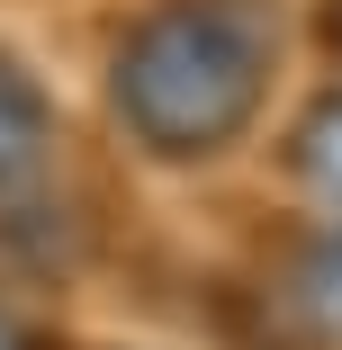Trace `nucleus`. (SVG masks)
Instances as JSON below:
<instances>
[{"instance_id":"obj_1","label":"nucleus","mask_w":342,"mask_h":350,"mask_svg":"<svg viewBox=\"0 0 342 350\" xmlns=\"http://www.w3.org/2000/svg\"><path fill=\"white\" fill-rule=\"evenodd\" d=\"M270 90V27L234 0H162L117 54V117L135 144L198 162L234 144Z\"/></svg>"},{"instance_id":"obj_2","label":"nucleus","mask_w":342,"mask_h":350,"mask_svg":"<svg viewBox=\"0 0 342 350\" xmlns=\"http://www.w3.org/2000/svg\"><path fill=\"white\" fill-rule=\"evenodd\" d=\"M45 153V90L0 54V198H19V180Z\"/></svg>"},{"instance_id":"obj_3","label":"nucleus","mask_w":342,"mask_h":350,"mask_svg":"<svg viewBox=\"0 0 342 350\" xmlns=\"http://www.w3.org/2000/svg\"><path fill=\"white\" fill-rule=\"evenodd\" d=\"M297 314L324 341H342V234H324V243L297 252Z\"/></svg>"},{"instance_id":"obj_4","label":"nucleus","mask_w":342,"mask_h":350,"mask_svg":"<svg viewBox=\"0 0 342 350\" xmlns=\"http://www.w3.org/2000/svg\"><path fill=\"white\" fill-rule=\"evenodd\" d=\"M297 171L315 180V198L342 206V90L306 108V126H297Z\"/></svg>"},{"instance_id":"obj_5","label":"nucleus","mask_w":342,"mask_h":350,"mask_svg":"<svg viewBox=\"0 0 342 350\" xmlns=\"http://www.w3.org/2000/svg\"><path fill=\"white\" fill-rule=\"evenodd\" d=\"M0 350H36V341H27V332H19L10 314H0Z\"/></svg>"},{"instance_id":"obj_6","label":"nucleus","mask_w":342,"mask_h":350,"mask_svg":"<svg viewBox=\"0 0 342 350\" xmlns=\"http://www.w3.org/2000/svg\"><path fill=\"white\" fill-rule=\"evenodd\" d=\"M324 36H333V45H342V0H333V10H324Z\"/></svg>"}]
</instances>
